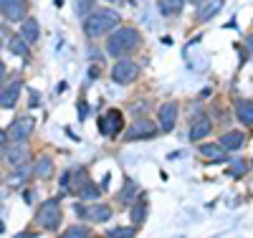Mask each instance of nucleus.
Wrapping results in <instances>:
<instances>
[{
    "label": "nucleus",
    "mask_w": 253,
    "mask_h": 238,
    "mask_svg": "<svg viewBox=\"0 0 253 238\" xmlns=\"http://www.w3.org/2000/svg\"><path fill=\"white\" fill-rule=\"evenodd\" d=\"M117 26H122V15L119 10L114 8H94L91 13L84 15V36L96 41V38H104L109 36Z\"/></svg>",
    "instance_id": "1"
},
{
    "label": "nucleus",
    "mask_w": 253,
    "mask_h": 238,
    "mask_svg": "<svg viewBox=\"0 0 253 238\" xmlns=\"http://www.w3.org/2000/svg\"><path fill=\"white\" fill-rule=\"evenodd\" d=\"M142 36L134 26H117L109 36H107V46H104V53L112 58H124L139 48Z\"/></svg>",
    "instance_id": "2"
},
{
    "label": "nucleus",
    "mask_w": 253,
    "mask_h": 238,
    "mask_svg": "<svg viewBox=\"0 0 253 238\" xmlns=\"http://www.w3.org/2000/svg\"><path fill=\"white\" fill-rule=\"evenodd\" d=\"M61 218H63V210H61V203L56 198H48L46 203H41V208L36 213L38 226L46 228V231H58L61 228Z\"/></svg>",
    "instance_id": "3"
},
{
    "label": "nucleus",
    "mask_w": 253,
    "mask_h": 238,
    "mask_svg": "<svg viewBox=\"0 0 253 238\" xmlns=\"http://www.w3.org/2000/svg\"><path fill=\"white\" fill-rule=\"evenodd\" d=\"M139 79V66L129 58V56H124V58H114V66H112V81L119 84V86H129Z\"/></svg>",
    "instance_id": "4"
},
{
    "label": "nucleus",
    "mask_w": 253,
    "mask_h": 238,
    "mask_svg": "<svg viewBox=\"0 0 253 238\" xmlns=\"http://www.w3.org/2000/svg\"><path fill=\"white\" fill-rule=\"evenodd\" d=\"M160 132V127L152 122V119H147V117H137L129 129H126V142H137V140H152L155 135Z\"/></svg>",
    "instance_id": "5"
},
{
    "label": "nucleus",
    "mask_w": 253,
    "mask_h": 238,
    "mask_svg": "<svg viewBox=\"0 0 253 238\" xmlns=\"http://www.w3.org/2000/svg\"><path fill=\"white\" fill-rule=\"evenodd\" d=\"M177 114H180V106L177 101H165L157 112V127L160 132H172L175 124H177Z\"/></svg>",
    "instance_id": "6"
},
{
    "label": "nucleus",
    "mask_w": 253,
    "mask_h": 238,
    "mask_svg": "<svg viewBox=\"0 0 253 238\" xmlns=\"http://www.w3.org/2000/svg\"><path fill=\"white\" fill-rule=\"evenodd\" d=\"M3 157H5V162H8V165H13V167L28 162L31 149H28L26 140H20V142H8V144H5V149H3Z\"/></svg>",
    "instance_id": "7"
},
{
    "label": "nucleus",
    "mask_w": 253,
    "mask_h": 238,
    "mask_svg": "<svg viewBox=\"0 0 253 238\" xmlns=\"http://www.w3.org/2000/svg\"><path fill=\"white\" fill-rule=\"evenodd\" d=\"M0 13L10 23H20L28 13V0H0Z\"/></svg>",
    "instance_id": "8"
},
{
    "label": "nucleus",
    "mask_w": 253,
    "mask_h": 238,
    "mask_svg": "<svg viewBox=\"0 0 253 238\" xmlns=\"http://www.w3.org/2000/svg\"><path fill=\"white\" fill-rule=\"evenodd\" d=\"M210 132H213V119H210L208 114H198L193 122H190L187 140H190V142H203Z\"/></svg>",
    "instance_id": "9"
},
{
    "label": "nucleus",
    "mask_w": 253,
    "mask_h": 238,
    "mask_svg": "<svg viewBox=\"0 0 253 238\" xmlns=\"http://www.w3.org/2000/svg\"><path fill=\"white\" fill-rule=\"evenodd\" d=\"M99 129H101V135H107V137H117L122 129H124V117L119 109H107V114L101 117L99 122Z\"/></svg>",
    "instance_id": "10"
},
{
    "label": "nucleus",
    "mask_w": 253,
    "mask_h": 238,
    "mask_svg": "<svg viewBox=\"0 0 253 238\" xmlns=\"http://www.w3.org/2000/svg\"><path fill=\"white\" fill-rule=\"evenodd\" d=\"M33 132V117H20L15 119L8 132H5V142H20V140H28V135Z\"/></svg>",
    "instance_id": "11"
},
{
    "label": "nucleus",
    "mask_w": 253,
    "mask_h": 238,
    "mask_svg": "<svg viewBox=\"0 0 253 238\" xmlns=\"http://www.w3.org/2000/svg\"><path fill=\"white\" fill-rule=\"evenodd\" d=\"M198 152H200L208 162H225V160H228V152L223 149L220 142H205V144L198 147Z\"/></svg>",
    "instance_id": "12"
},
{
    "label": "nucleus",
    "mask_w": 253,
    "mask_h": 238,
    "mask_svg": "<svg viewBox=\"0 0 253 238\" xmlns=\"http://www.w3.org/2000/svg\"><path fill=\"white\" fill-rule=\"evenodd\" d=\"M225 5V0H203V3H198V20H203V23H208V20H213Z\"/></svg>",
    "instance_id": "13"
},
{
    "label": "nucleus",
    "mask_w": 253,
    "mask_h": 238,
    "mask_svg": "<svg viewBox=\"0 0 253 238\" xmlns=\"http://www.w3.org/2000/svg\"><path fill=\"white\" fill-rule=\"evenodd\" d=\"M220 144L225 152H238V149L246 144V135L238 132V129H228V132L220 135Z\"/></svg>",
    "instance_id": "14"
},
{
    "label": "nucleus",
    "mask_w": 253,
    "mask_h": 238,
    "mask_svg": "<svg viewBox=\"0 0 253 238\" xmlns=\"http://www.w3.org/2000/svg\"><path fill=\"white\" fill-rule=\"evenodd\" d=\"M20 89H23V81H13L8 84L3 92H0V106L3 109H10V106L18 104V96H20Z\"/></svg>",
    "instance_id": "15"
},
{
    "label": "nucleus",
    "mask_w": 253,
    "mask_h": 238,
    "mask_svg": "<svg viewBox=\"0 0 253 238\" xmlns=\"http://www.w3.org/2000/svg\"><path fill=\"white\" fill-rule=\"evenodd\" d=\"M112 218V208L104 205V203H96V205H86V221L91 223H107Z\"/></svg>",
    "instance_id": "16"
},
{
    "label": "nucleus",
    "mask_w": 253,
    "mask_h": 238,
    "mask_svg": "<svg viewBox=\"0 0 253 238\" xmlns=\"http://www.w3.org/2000/svg\"><path fill=\"white\" fill-rule=\"evenodd\" d=\"M236 117L243 127H253V99H238L236 101Z\"/></svg>",
    "instance_id": "17"
},
{
    "label": "nucleus",
    "mask_w": 253,
    "mask_h": 238,
    "mask_svg": "<svg viewBox=\"0 0 253 238\" xmlns=\"http://www.w3.org/2000/svg\"><path fill=\"white\" fill-rule=\"evenodd\" d=\"M20 36H23L28 43H36L41 38V26L36 18H23L20 20Z\"/></svg>",
    "instance_id": "18"
},
{
    "label": "nucleus",
    "mask_w": 253,
    "mask_h": 238,
    "mask_svg": "<svg viewBox=\"0 0 253 238\" xmlns=\"http://www.w3.org/2000/svg\"><path fill=\"white\" fill-rule=\"evenodd\" d=\"M182 8H185V0H157V10H160V15H165V18L180 15Z\"/></svg>",
    "instance_id": "19"
},
{
    "label": "nucleus",
    "mask_w": 253,
    "mask_h": 238,
    "mask_svg": "<svg viewBox=\"0 0 253 238\" xmlns=\"http://www.w3.org/2000/svg\"><path fill=\"white\" fill-rule=\"evenodd\" d=\"M53 160L51 157H38V162H36V167H33V175L38 178V180H51L53 178Z\"/></svg>",
    "instance_id": "20"
},
{
    "label": "nucleus",
    "mask_w": 253,
    "mask_h": 238,
    "mask_svg": "<svg viewBox=\"0 0 253 238\" xmlns=\"http://www.w3.org/2000/svg\"><path fill=\"white\" fill-rule=\"evenodd\" d=\"M28 46L31 43L23 38V36H10V41H8V48H10V53H15V56H28Z\"/></svg>",
    "instance_id": "21"
},
{
    "label": "nucleus",
    "mask_w": 253,
    "mask_h": 238,
    "mask_svg": "<svg viewBox=\"0 0 253 238\" xmlns=\"http://www.w3.org/2000/svg\"><path fill=\"white\" fill-rule=\"evenodd\" d=\"M144 218H147V198L139 195L137 203L132 205V223H134V226H142Z\"/></svg>",
    "instance_id": "22"
},
{
    "label": "nucleus",
    "mask_w": 253,
    "mask_h": 238,
    "mask_svg": "<svg viewBox=\"0 0 253 238\" xmlns=\"http://www.w3.org/2000/svg\"><path fill=\"white\" fill-rule=\"evenodd\" d=\"M79 195H81V200H94V198L101 195V190L86 180V183H81V185H79Z\"/></svg>",
    "instance_id": "23"
},
{
    "label": "nucleus",
    "mask_w": 253,
    "mask_h": 238,
    "mask_svg": "<svg viewBox=\"0 0 253 238\" xmlns=\"http://www.w3.org/2000/svg\"><path fill=\"white\" fill-rule=\"evenodd\" d=\"M91 231L86 228V226H69L66 231H63V236L66 238H86Z\"/></svg>",
    "instance_id": "24"
},
{
    "label": "nucleus",
    "mask_w": 253,
    "mask_h": 238,
    "mask_svg": "<svg viewBox=\"0 0 253 238\" xmlns=\"http://www.w3.org/2000/svg\"><path fill=\"white\" fill-rule=\"evenodd\" d=\"M134 195H139V192H137V185H134V183H124V192L119 195V200H122V203H132Z\"/></svg>",
    "instance_id": "25"
},
{
    "label": "nucleus",
    "mask_w": 253,
    "mask_h": 238,
    "mask_svg": "<svg viewBox=\"0 0 253 238\" xmlns=\"http://www.w3.org/2000/svg\"><path fill=\"white\" fill-rule=\"evenodd\" d=\"M137 233V226L132 228H114V231H107V238H124V236H134Z\"/></svg>",
    "instance_id": "26"
},
{
    "label": "nucleus",
    "mask_w": 253,
    "mask_h": 238,
    "mask_svg": "<svg viewBox=\"0 0 253 238\" xmlns=\"http://www.w3.org/2000/svg\"><path fill=\"white\" fill-rule=\"evenodd\" d=\"M79 8V15H86V13H91V8H94V0H79V3H76Z\"/></svg>",
    "instance_id": "27"
},
{
    "label": "nucleus",
    "mask_w": 253,
    "mask_h": 238,
    "mask_svg": "<svg viewBox=\"0 0 253 238\" xmlns=\"http://www.w3.org/2000/svg\"><path fill=\"white\" fill-rule=\"evenodd\" d=\"M246 167H248V165H246L243 160L233 162V165H230V175H236V178H238V175H243V172H246Z\"/></svg>",
    "instance_id": "28"
},
{
    "label": "nucleus",
    "mask_w": 253,
    "mask_h": 238,
    "mask_svg": "<svg viewBox=\"0 0 253 238\" xmlns=\"http://www.w3.org/2000/svg\"><path fill=\"white\" fill-rule=\"evenodd\" d=\"M69 185H71V172H63V178H61V188H63V192H69Z\"/></svg>",
    "instance_id": "29"
},
{
    "label": "nucleus",
    "mask_w": 253,
    "mask_h": 238,
    "mask_svg": "<svg viewBox=\"0 0 253 238\" xmlns=\"http://www.w3.org/2000/svg\"><path fill=\"white\" fill-rule=\"evenodd\" d=\"M86 114H89V106L84 101H79V119H86Z\"/></svg>",
    "instance_id": "30"
},
{
    "label": "nucleus",
    "mask_w": 253,
    "mask_h": 238,
    "mask_svg": "<svg viewBox=\"0 0 253 238\" xmlns=\"http://www.w3.org/2000/svg\"><path fill=\"white\" fill-rule=\"evenodd\" d=\"M246 48H248V56H251V61H253V33L246 38Z\"/></svg>",
    "instance_id": "31"
},
{
    "label": "nucleus",
    "mask_w": 253,
    "mask_h": 238,
    "mask_svg": "<svg viewBox=\"0 0 253 238\" xmlns=\"http://www.w3.org/2000/svg\"><path fill=\"white\" fill-rule=\"evenodd\" d=\"M3 79H5V66L0 63V84H3Z\"/></svg>",
    "instance_id": "32"
},
{
    "label": "nucleus",
    "mask_w": 253,
    "mask_h": 238,
    "mask_svg": "<svg viewBox=\"0 0 253 238\" xmlns=\"http://www.w3.org/2000/svg\"><path fill=\"white\" fill-rule=\"evenodd\" d=\"M187 3H195L198 5V3H203V0H187Z\"/></svg>",
    "instance_id": "33"
}]
</instances>
